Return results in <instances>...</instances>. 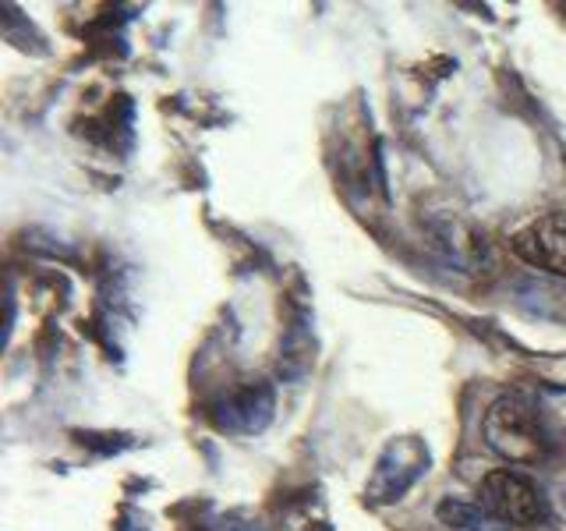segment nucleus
Segmentation results:
<instances>
[{
	"label": "nucleus",
	"instance_id": "8",
	"mask_svg": "<svg viewBox=\"0 0 566 531\" xmlns=\"http://www.w3.org/2000/svg\"><path fill=\"white\" fill-rule=\"evenodd\" d=\"M563 503H566V489H563Z\"/></svg>",
	"mask_w": 566,
	"mask_h": 531
},
{
	"label": "nucleus",
	"instance_id": "5",
	"mask_svg": "<svg viewBox=\"0 0 566 531\" xmlns=\"http://www.w3.org/2000/svg\"><path fill=\"white\" fill-rule=\"evenodd\" d=\"M510 248L535 270L566 277V212H545V217L531 220L513 235Z\"/></svg>",
	"mask_w": 566,
	"mask_h": 531
},
{
	"label": "nucleus",
	"instance_id": "7",
	"mask_svg": "<svg viewBox=\"0 0 566 531\" xmlns=\"http://www.w3.org/2000/svg\"><path fill=\"white\" fill-rule=\"evenodd\" d=\"M195 531H259V528L255 524H244V521H234V518H220V521L199 524Z\"/></svg>",
	"mask_w": 566,
	"mask_h": 531
},
{
	"label": "nucleus",
	"instance_id": "1",
	"mask_svg": "<svg viewBox=\"0 0 566 531\" xmlns=\"http://www.w3.org/2000/svg\"><path fill=\"white\" fill-rule=\"evenodd\" d=\"M482 436L489 450L510 460V465H538L548 450L538 407L521 394H506L489 404L482 418Z\"/></svg>",
	"mask_w": 566,
	"mask_h": 531
},
{
	"label": "nucleus",
	"instance_id": "4",
	"mask_svg": "<svg viewBox=\"0 0 566 531\" xmlns=\"http://www.w3.org/2000/svg\"><path fill=\"white\" fill-rule=\"evenodd\" d=\"M276 415V394L265 379H248L212 404V425L227 436H259L270 429Z\"/></svg>",
	"mask_w": 566,
	"mask_h": 531
},
{
	"label": "nucleus",
	"instance_id": "2",
	"mask_svg": "<svg viewBox=\"0 0 566 531\" xmlns=\"http://www.w3.org/2000/svg\"><path fill=\"white\" fill-rule=\"evenodd\" d=\"M432 465V450L421 436H394L382 447V454L371 465V475L365 482V500L371 507L400 503L411 492Z\"/></svg>",
	"mask_w": 566,
	"mask_h": 531
},
{
	"label": "nucleus",
	"instance_id": "6",
	"mask_svg": "<svg viewBox=\"0 0 566 531\" xmlns=\"http://www.w3.org/2000/svg\"><path fill=\"white\" fill-rule=\"evenodd\" d=\"M439 521L450 531H506V524H500L482 503H464V500H442L439 503Z\"/></svg>",
	"mask_w": 566,
	"mask_h": 531
},
{
	"label": "nucleus",
	"instance_id": "3",
	"mask_svg": "<svg viewBox=\"0 0 566 531\" xmlns=\"http://www.w3.org/2000/svg\"><path fill=\"white\" fill-rule=\"evenodd\" d=\"M478 503L506 528H535L548 518V500L542 489L513 468L489 471L478 486Z\"/></svg>",
	"mask_w": 566,
	"mask_h": 531
}]
</instances>
